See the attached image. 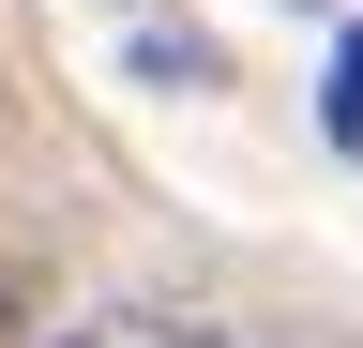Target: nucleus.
I'll list each match as a JSON object with an SVG mask.
<instances>
[{
  "label": "nucleus",
  "mask_w": 363,
  "mask_h": 348,
  "mask_svg": "<svg viewBox=\"0 0 363 348\" xmlns=\"http://www.w3.org/2000/svg\"><path fill=\"white\" fill-rule=\"evenodd\" d=\"M45 348H272L242 318H182V303H106V318H76V333H45Z\"/></svg>",
  "instance_id": "f257e3e1"
},
{
  "label": "nucleus",
  "mask_w": 363,
  "mask_h": 348,
  "mask_svg": "<svg viewBox=\"0 0 363 348\" xmlns=\"http://www.w3.org/2000/svg\"><path fill=\"white\" fill-rule=\"evenodd\" d=\"M333 152H363V16L333 30Z\"/></svg>",
  "instance_id": "f03ea898"
}]
</instances>
